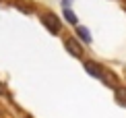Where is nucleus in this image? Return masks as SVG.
<instances>
[{"instance_id": "obj_1", "label": "nucleus", "mask_w": 126, "mask_h": 118, "mask_svg": "<svg viewBox=\"0 0 126 118\" xmlns=\"http://www.w3.org/2000/svg\"><path fill=\"white\" fill-rule=\"evenodd\" d=\"M41 23H44L52 33H58V31H60V21H58L56 15H52V13H44V15H41Z\"/></svg>"}, {"instance_id": "obj_2", "label": "nucleus", "mask_w": 126, "mask_h": 118, "mask_svg": "<svg viewBox=\"0 0 126 118\" xmlns=\"http://www.w3.org/2000/svg\"><path fill=\"white\" fill-rule=\"evenodd\" d=\"M64 44H66V50L70 52L72 56H79V58L83 56V48H81V44H79L75 37H66V41H64Z\"/></svg>"}, {"instance_id": "obj_3", "label": "nucleus", "mask_w": 126, "mask_h": 118, "mask_svg": "<svg viewBox=\"0 0 126 118\" xmlns=\"http://www.w3.org/2000/svg\"><path fill=\"white\" fill-rule=\"evenodd\" d=\"M85 71L89 75H93V77H97V79H103V71L97 66L95 62H85Z\"/></svg>"}, {"instance_id": "obj_4", "label": "nucleus", "mask_w": 126, "mask_h": 118, "mask_svg": "<svg viewBox=\"0 0 126 118\" xmlns=\"http://www.w3.org/2000/svg\"><path fill=\"white\" fill-rule=\"evenodd\" d=\"M116 99L120 101V104L126 106V87H118L116 89Z\"/></svg>"}, {"instance_id": "obj_5", "label": "nucleus", "mask_w": 126, "mask_h": 118, "mask_svg": "<svg viewBox=\"0 0 126 118\" xmlns=\"http://www.w3.org/2000/svg\"><path fill=\"white\" fill-rule=\"evenodd\" d=\"M77 33L81 35V39H83V41H91V35H89V31H87L85 27H77Z\"/></svg>"}, {"instance_id": "obj_6", "label": "nucleus", "mask_w": 126, "mask_h": 118, "mask_svg": "<svg viewBox=\"0 0 126 118\" xmlns=\"http://www.w3.org/2000/svg\"><path fill=\"white\" fill-rule=\"evenodd\" d=\"M64 17L68 23H72V25H77V17H75V13H72L70 8H64Z\"/></svg>"}, {"instance_id": "obj_7", "label": "nucleus", "mask_w": 126, "mask_h": 118, "mask_svg": "<svg viewBox=\"0 0 126 118\" xmlns=\"http://www.w3.org/2000/svg\"><path fill=\"white\" fill-rule=\"evenodd\" d=\"M4 93V87H2V85H0V95H2Z\"/></svg>"}]
</instances>
